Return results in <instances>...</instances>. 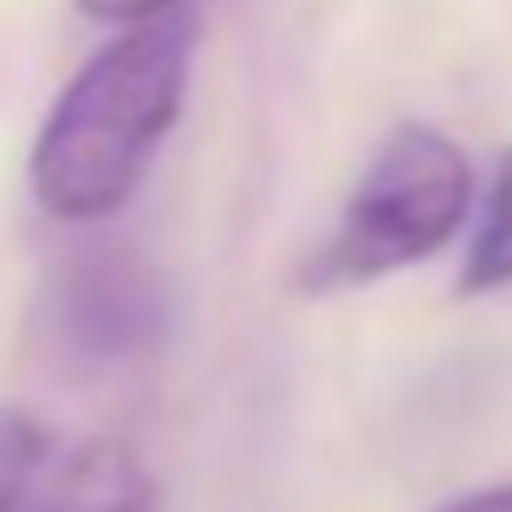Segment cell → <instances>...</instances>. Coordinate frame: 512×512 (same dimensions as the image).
I'll use <instances>...</instances> for the list:
<instances>
[{"instance_id": "obj_5", "label": "cell", "mask_w": 512, "mask_h": 512, "mask_svg": "<svg viewBox=\"0 0 512 512\" xmlns=\"http://www.w3.org/2000/svg\"><path fill=\"white\" fill-rule=\"evenodd\" d=\"M52 467H59V441H52V428L39 422V415L0 402V506L39 493L52 480Z\"/></svg>"}, {"instance_id": "obj_1", "label": "cell", "mask_w": 512, "mask_h": 512, "mask_svg": "<svg viewBox=\"0 0 512 512\" xmlns=\"http://www.w3.org/2000/svg\"><path fill=\"white\" fill-rule=\"evenodd\" d=\"M201 52L195 13H163L143 26H117L39 117L26 182L33 201L65 227H98L130 208L182 124L188 78Z\"/></svg>"}, {"instance_id": "obj_3", "label": "cell", "mask_w": 512, "mask_h": 512, "mask_svg": "<svg viewBox=\"0 0 512 512\" xmlns=\"http://www.w3.org/2000/svg\"><path fill=\"white\" fill-rule=\"evenodd\" d=\"M169 286L150 260L130 247H91L52 273L46 286V318L52 338L72 363L104 370V363H137L169 338Z\"/></svg>"}, {"instance_id": "obj_2", "label": "cell", "mask_w": 512, "mask_h": 512, "mask_svg": "<svg viewBox=\"0 0 512 512\" xmlns=\"http://www.w3.org/2000/svg\"><path fill=\"white\" fill-rule=\"evenodd\" d=\"M480 208V175L474 156L448 137L441 124H396L370 150L363 175L350 182L344 214L331 240L305 260V286L338 292V286H376V279L422 266L448 253L467 234V214Z\"/></svg>"}, {"instance_id": "obj_7", "label": "cell", "mask_w": 512, "mask_h": 512, "mask_svg": "<svg viewBox=\"0 0 512 512\" xmlns=\"http://www.w3.org/2000/svg\"><path fill=\"white\" fill-rule=\"evenodd\" d=\"M435 512H512V480L474 487V493H461V500H448V506H435Z\"/></svg>"}, {"instance_id": "obj_4", "label": "cell", "mask_w": 512, "mask_h": 512, "mask_svg": "<svg viewBox=\"0 0 512 512\" xmlns=\"http://www.w3.org/2000/svg\"><path fill=\"white\" fill-rule=\"evenodd\" d=\"M454 286H461V299H493V292L512 286V143L493 156V175L480 188V208H474V227H467Z\"/></svg>"}, {"instance_id": "obj_6", "label": "cell", "mask_w": 512, "mask_h": 512, "mask_svg": "<svg viewBox=\"0 0 512 512\" xmlns=\"http://www.w3.org/2000/svg\"><path fill=\"white\" fill-rule=\"evenodd\" d=\"M85 20L98 26H143V20H163V13H195V0H72Z\"/></svg>"}]
</instances>
